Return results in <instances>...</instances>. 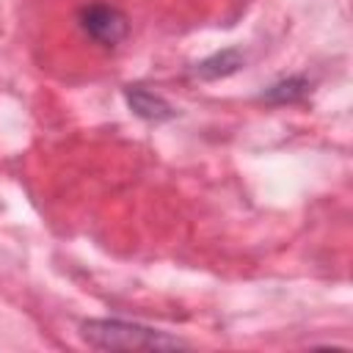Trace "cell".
<instances>
[{
  "mask_svg": "<svg viewBox=\"0 0 353 353\" xmlns=\"http://www.w3.org/2000/svg\"><path fill=\"white\" fill-rule=\"evenodd\" d=\"M303 94H306V80L303 77H290V80H281V83L270 85L262 94V99H268V102H295Z\"/></svg>",
  "mask_w": 353,
  "mask_h": 353,
  "instance_id": "5",
  "label": "cell"
},
{
  "mask_svg": "<svg viewBox=\"0 0 353 353\" xmlns=\"http://www.w3.org/2000/svg\"><path fill=\"white\" fill-rule=\"evenodd\" d=\"M240 66H243L240 50H223V52H218V55L201 61V63L196 66V74H199V77H207V80H215V77H226V74L237 72Z\"/></svg>",
  "mask_w": 353,
  "mask_h": 353,
  "instance_id": "4",
  "label": "cell"
},
{
  "mask_svg": "<svg viewBox=\"0 0 353 353\" xmlns=\"http://www.w3.org/2000/svg\"><path fill=\"white\" fill-rule=\"evenodd\" d=\"M124 97H127L130 110H132L135 116L146 119V121H165V119H174V113H176L160 94L143 88V85H130V88L124 91Z\"/></svg>",
  "mask_w": 353,
  "mask_h": 353,
  "instance_id": "3",
  "label": "cell"
},
{
  "mask_svg": "<svg viewBox=\"0 0 353 353\" xmlns=\"http://www.w3.org/2000/svg\"><path fill=\"white\" fill-rule=\"evenodd\" d=\"M77 25L80 30L99 47H119L127 33L130 22L127 14L113 3H85L77 8Z\"/></svg>",
  "mask_w": 353,
  "mask_h": 353,
  "instance_id": "2",
  "label": "cell"
},
{
  "mask_svg": "<svg viewBox=\"0 0 353 353\" xmlns=\"http://www.w3.org/2000/svg\"><path fill=\"white\" fill-rule=\"evenodd\" d=\"M83 342H88L97 350H174V347H190L185 339L171 336L165 331L127 323V320H85L80 325Z\"/></svg>",
  "mask_w": 353,
  "mask_h": 353,
  "instance_id": "1",
  "label": "cell"
}]
</instances>
